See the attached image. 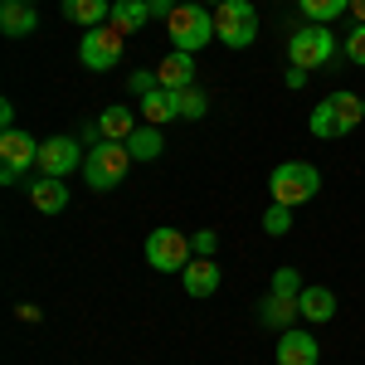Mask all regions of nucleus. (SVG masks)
Returning <instances> with one entry per match:
<instances>
[{
  "label": "nucleus",
  "instance_id": "aec40b11",
  "mask_svg": "<svg viewBox=\"0 0 365 365\" xmlns=\"http://www.w3.org/2000/svg\"><path fill=\"white\" fill-rule=\"evenodd\" d=\"M146 20H151L146 0H113V20H108V25H113L117 34H137V29H146Z\"/></svg>",
  "mask_w": 365,
  "mask_h": 365
},
{
  "label": "nucleus",
  "instance_id": "4468645a",
  "mask_svg": "<svg viewBox=\"0 0 365 365\" xmlns=\"http://www.w3.org/2000/svg\"><path fill=\"white\" fill-rule=\"evenodd\" d=\"M156 78H161V88H170V93H180V88H195V54H180V49H170V54L156 63Z\"/></svg>",
  "mask_w": 365,
  "mask_h": 365
},
{
  "label": "nucleus",
  "instance_id": "393cba45",
  "mask_svg": "<svg viewBox=\"0 0 365 365\" xmlns=\"http://www.w3.org/2000/svg\"><path fill=\"white\" fill-rule=\"evenodd\" d=\"M263 229H268L273 239H282V234L292 229V210H287V205H268V215H263Z\"/></svg>",
  "mask_w": 365,
  "mask_h": 365
},
{
  "label": "nucleus",
  "instance_id": "7c9ffc66",
  "mask_svg": "<svg viewBox=\"0 0 365 365\" xmlns=\"http://www.w3.org/2000/svg\"><path fill=\"white\" fill-rule=\"evenodd\" d=\"M0 132H15V103H0Z\"/></svg>",
  "mask_w": 365,
  "mask_h": 365
},
{
  "label": "nucleus",
  "instance_id": "a878e982",
  "mask_svg": "<svg viewBox=\"0 0 365 365\" xmlns=\"http://www.w3.org/2000/svg\"><path fill=\"white\" fill-rule=\"evenodd\" d=\"M127 88H132V98H146V93H156V88H161V78H156V68H141V73L127 78Z\"/></svg>",
  "mask_w": 365,
  "mask_h": 365
},
{
  "label": "nucleus",
  "instance_id": "ddd939ff",
  "mask_svg": "<svg viewBox=\"0 0 365 365\" xmlns=\"http://www.w3.org/2000/svg\"><path fill=\"white\" fill-rule=\"evenodd\" d=\"M297 297H302V292H273V287H268V297H263V307H258L263 327H278V331H287V327L302 317Z\"/></svg>",
  "mask_w": 365,
  "mask_h": 365
},
{
  "label": "nucleus",
  "instance_id": "473e14b6",
  "mask_svg": "<svg viewBox=\"0 0 365 365\" xmlns=\"http://www.w3.org/2000/svg\"><path fill=\"white\" fill-rule=\"evenodd\" d=\"M351 15H356V25H365V0H351Z\"/></svg>",
  "mask_w": 365,
  "mask_h": 365
},
{
  "label": "nucleus",
  "instance_id": "6e6552de",
  "mask_svg": "<svg viewBox=\"0 0 365 365\" xmlns=\"http://www.w3.org/2000/svg\"><path fill=\"white\" fill-rule=\"evenodd\" d=\"M122 49H127V34H117L113 25L83 29V39H78V58H83V68H93V73L117 68L122 63Z\"/></svg>",
  "mask_w": 365,
  "mask_h": 365
},
{
  "label": "nucleus",
  "instance_id": "0eeeda50",
  "mask_svg": "<svg viewBox=\"0 0 365 365\" xmlns=\"http://www.w3.org/2000/svg\"><path fill=\"white\" fill-rule=\"evenodd\" d=\"M287 58H292V68H327L331 58H336V34L322 25H307V29H292V39H287Z\"/></svg>",
  "mask_w": 365,
  "mask_h": 365
},
{
  "label": "nucleus",
  "instance_id": "f257e3e1",
  "mask_svg": "<svg viewBox=\"0 0 365 365\" xmlns=\"http://www.w3.org/2000/svg\"><path fill=\"white\" fill-rule=\"evenodd\" d=\"M365 122V98H356V93H327L317 108H312V137H322V141H341V137H351L356 127Z\"/></svg>",
  "mask_w": 365,
  "mask_h": 365
},
{
  "label": "nucleus",
  "instance_id": "6ab92c4d",
  "mask_svg": "<svg viewBox=\"0 0 365 365\" xmlns=\"http://www.w3.org/2000/svg\"><path fill=\"white\" fill-rule=\"evenodd\" d=\"M137 113L146 117L151 127H166L170 117H180V113H175V93H170V88H156V93L137 98Z\"/></svg>",
  "mask_w": 365,
  "mask_h": 365
},
{
  "label": "nucleus",
  "instance_id": "cd10ccee",
  "mask_svg": "<svg viewBox=\"0 0 365 365\" xmlns=\"http://www.w3.org/2000/svg\"><path fill=\"white\" fill-rule=\"evenodd\" d=\"M346 58H351V63H361V68H365V25H356L351 34H346Z\"/></svg>",
  "mask_w": 365,
  "mask_h": 365
},
{
  "label": "nucleus",
  "instance_id": "20e7f679",
  "mask_svg": "<svg viewBox=\"0 0 365 365\" xmlns=\"http://www.w3.org/2000/svg\"><path fill=\"white\" fill-rule=\"evenodd\" d=\"M127 166H132L127 141H98V146H88V156H83V180L93 190H117Z\"/></svg>",
  "mask_w": 365,
  "mask_h": 365
},
{
  "label": "nucleus",
  "instance_id": "f03ea898",
  "mask_svg": "<svg viewBox=\"0 0 365 365\" xmlns=\"http://www.w3.org/2000/svg\"><path fill=\"white\" fill-rule=\"evenodd\" d=\"M268 195H273V205L297 210V205H307V200L322 195V170L312 166V161H282V166L268 175Z\"/></svg>",
  "mask_w": 365,
  "mask_h": 365
},
{
  "label": "nucleus",
  "instance_id": "f8f14e48",
  "mask_svg": "<svg viewBox=\"0 0 365 365\" xmlns=\"http://www.w3.org/2000/svg\"><path fill=\"white\" fill-rule=\"evenodd\" d=\"M180 278H185V292H190L195 302H205V297H215V292H220V278H225V273H220V263H215V258H190Z\"/></svg>",
  "mask_w": 365,
  "mask_h": 365
},
{
  "label": "nucleus",
  "instance_id": "b1692460",
  "mask_svg": "<svg viewBox=\"0 0 365 365\" xmlns=\"http://www.w3.org/2000/svg\"><path fill=\"white\" fill-rule=\"evenodd\" d=\"M175 113H180V122H200V117L210 113V93H200V88H180V93H175Z\"/></svg>",
  "mask_w": 365,
  "mask_h": 365
},
{
  "label": "nucleus",
  "instance_id": "9d476101",
  "mask_svg": "<svg viewBox=\"0 0 365 365\" xmlns=\"http://www.w3.org/2000/svg\"><path fill=\"white\" fill-rule=\"evenodd\" d=\"M39 175H54V180H68L73 170H83V151L73 137H49L39 146Z\"/></svg>",
  "mask_w": 365,
  "mask_h": 365
},
{
  "label": "nucleus",
  "instance_id": "1a4fd4ad",
  "mask_svg": "<svg viewBox=\"0 0 365 365\" xmlns=\"http://www.w3.org/2000/svg\"><path fill=\"white\" fill-rule=\"evenodd\" d=\"M39 146L44 141H34L29 132H0V180L15 185L29 166H39Z\"/></svg>",
  "mask_w": 365,
  "mask_h": 365
},
{
  "label": "nucleus",
  "instance_id": "f704fd0d",
  "mask_svg": "<svg viewBox=\"0 0 365 365\" xmlns=\"http://www.w3.org/2000/svg\"><path fill=\"white\" fill-rule=\"evenodd\" d=\"M29 5H39V0H29Z\"/></svg>",
  "mask_w": 365,
  "mask_h": 365
},
{
  "label": "nucleus",
  "instance_id": "c756f323",
  "mask_svg": "<svg viewBox=\"0 0 365 365\" xmlns=\"http://www.w3.org/2000/svg\"><path fill=\"white\" fill-rule=\"evenodd\" d=\"M175 5H180V0H146V10H151V15H161V20H170V10H175Z\"/></svg>",
  "mask_w": 365,
  "mask_h": 365
},
{
  "label": "nucleus",
  "instance_id": "f3484780",
  "mask_svg": "<svg viewBox=\"0 0 365 365\" xmlns=\"http://www.w3.org/2000/svg\"><path fill=\"white\" fill-rule=\"evenodd\" d=\"M297 307H302V322L322 327V322H331V317H336V292H331V287H302Z\"/></svg>",
  "mask_w": 365,
  "mask_h": 365
},
{
  "label": "nucleus",
  "instance_id": "2f4dec72",
  "mask_svg": "<svg viewBox=\"0 0 365 365\" xmlns=\"http://www.w3.org/2000/svg\"><path fill=\"white\" fill-rule=\"evenodd\" d=\"M307 83V68H287V88H302Z\"/></svg>",
  "mask_w": 365,
  "mask_h": 365
},
{
  "label": "nucleus",
  "instance_id": "423d86ee",
  "mask_svg": "<svg viewBox=\"0 0 365 365\" xmlns=\"http://www.w3.org/2000/svg\"><path fill=\"white\" fill-rule=\"evenodd\" d=\"M190 258H195V249H190V239H185L180 229L156 225L146 234V263H151L156 273H185Z\"/></svg>",
  "mask_w": 365,
  "mask_h": 365
},
{
  "label": "nucleus",
  "instance_id": "5701e85b",
  "mask_svg": "<svg viewBox=\"0 0 365 365\" xmlns=\"http://www.w3.org/2000/svg\"><path fill=\"white\" fill-rule=\"evenodd\" d=\"M297 5H302L307 25H331L341 15H351V0H297Z\"/></svg>",
  "mask_w": 365,
  "mask_h": 365
},
{
  "label": "nucleus",
  "instance_id": "7ed1b4c3",
  "mask_svg": "<svg viewBox=\"0 0 365 365\" xmlns=\"http://www.w3.org/2000/svg\"><path fill=\"white\" fill-rule=\"evenodd\" d=\"M166 34H170V49L200 54L215 39V10H205V5H175L166 20Z\"/></svg>",
  "mask_w": 365,
  "mask_h": 365
},
{
  "label": "nucleus",
  "instance_id": "a211bd4d",
  "mask_svg": "<svg viewBox=\"0 0 365 365\" xmlns=\"http://www.w3.org/2000/svg\"><path fill=\"white\" fill-rule=\"evenodd\" d=\"M63 20H73V25H83V29H98L113 20V0H63Z\"/></svg>",
  "mask_w": 365,
  "mask_h": 365
},
{
  "label": "nucleus",
  "instance_id": "9b49d317",
  "mask_svg": "<svg viewBox=\"0 0 365 365\" xmlns=\"http://www.w3.org/2000/svg\"><path fill=\"white\" fill-rule=\"evenodd\" d=\"M317 361H322V346H317L312 331L287 327V331L278 336V365H317Z\"/></svg>",
  "mask_w": 365,
  "mask_h": 365
},
{
  "label": "nucleus",
  "instance_id": "2eb2a0df",
  "mask_svg": "<svg viewBox=\"0 0 365 365\" xmlns=\"http://www.w3.org/2000/svg\"><path fill=\"white\" fill-rule=\"evenodd\" d=\"M0 29H5L10 39H25V34L39 29V10H34L29 0H5V5H0Z\"/></svg>",
  "mask_w": 365,
  "mask_h": 365
},
{
  "label": "nucleus",
  "instance_id": "72a5a7b5",
  "mask_svg": "<svg viewBox=\"0 0 365 365\" xmlns=\"http://www.w3.org/2000/svg\"><path fill=\"white\" fill-rule=\"evenodd\" d=\"M180 5H200V0H180Z\"/></svg>",
  "mask_w": 365,
  "mask_h": 365
},
{
  "label": "nucleus",
  "instance_id": "412c9836",
  "mask_svg": "<svg viewBox=\"0 0 365 365\" xmlns=\"http://www.w3.org/2000/svg\"><path fill=\"white\" fill-rule=\"evenodd\" d=\"M137 108H108V113L98 117V132H103V141H127L132 132H137Z\"/></svg>",
  "mask_w": 365,
  "mask_h": 365
},
{
  "label": "nucleus",
  "instance_id": "c9c22d12",
  "mask_svg": "<svg viewBox=\"0 0 365 365\" xmlns=\"http://www.w3.org/2000/svg\"><path fill=\"white\" fill-rule=\"evenodd\" d=\"M0 5H5V0H0Z\"/></svg>",
  "mask_w": 365,
  "mask_h": 365
},
{
  "label": "nucleus",
  "instance_id": "39448f33",
  "mask_svg": "<svg viewBox=\"0 0 365 365\" xmlns=\"http://www.w3.org/2000/svg\"><path fill=\"white\" fill-rule=\"evenodd\" d=\"M215 39L225 49H249L258 39V10L249 0H220L215 5Z\"/></svg>",
  "mask_w": 365,
  "mask_h": 365
},
{
  "label": "nucleus",
  "instance_id": "c85d7f7f",
  "mask_svg": "<svg viewBox=\"0 0 365 365\" xmlns=\"http://www.w3.org/2000/svg\"><path fill=\"white\" fill-rule=\"evenodd\" d=\"M273 292H302L297 268H278V273H273Z\"/></svg>",
  "mask_w": 365,
  "mask_h": 365
},
{
  "label": "nucleus",
  "instance_id": "dca6fc26",
  "mask_svg": "<svg viewBox=\"0 0 365 365\" xmlns=\"http://www.w3.org/2000/svg\"><path fill=\"white\" fill-rule=\"evenodd\" d=\"M29 205H34L39 215H63V210H68V185L54 180V175H39V180L29 185Z\"/></svg>",
  "mask_w": 365,
  "mask_h": 365
},
{
  "label": "nucleus",
  "instance_id": "bb28decb",
  "mask_svg": "<svg viewBox=\"0 0 365 365\" xmlns=\"http://www.w3.org/2000/svg\"><path fill=\"white\" fill-rule=\"evenodd\" d=\"M190 249H195V258H215L220 234H215V229H200V234H190Z\"/></svg>",
  "mask_w": 365,
  "mask_h": 365
},
{
  "label": "nucleus",
  "instance_id": "4be33fe9",
  "mask_svg": "<svg viewBox=\"0 0 365 365\" xmlns=\"http://www.w3.org/2000/svg\"><path fill=\"white\" fill-rule=\"evenodd\" d=\"M127 151H132V161H156V156L166 151V137H161V127H151V122H141L137 132L127 137Z\"/></svg>",
  "mask_w": 365,
  "mask_h": 365
}]
</instances>
